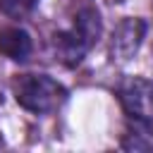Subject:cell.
I'll return each mask as SVG.
<instances>
[{
    "instance_id": "cell-5",
    "label": "cell",
    "mask_w": 153,
    "mask_h": 153,
    "mask_svg": "<svg viewBox=\"0 0 153 153\" xmlns=\"http://www.w3.org/2000/svg\"><path fill=\"white\" fill-rule=\"evenodd\" d=\"M120 146L124 151L153 153V120L139 115H124V131Z\"/></svg>"
},
{
    "instance_id": "cell-1",
    "label": "cell",
    "mask_w": 153,
    "mask_h": 153,
    "mask_svg": "<svg viewBox=\"0 0 153 153\" xmlns=\"http://www.w3.org/2000/svg\"><path fill=\"white\" fill-rule=\"evenodd\" d=\"M103 33V19L96 7H81L72 24L53 36V53L55 60H60L65 67H79L86 55L96 48L98 38Z\"/></svg>"
},
{
    "instance_id": "cell-3",
    "label": "cell",
    "mask_w": 153,
    "mask_h": 153,
    "mask_svg": "<svg viewBox=\"0 0 153 153\" xmlns=\"http://www.w3.org/2000/svg\"><path fill=\"white\" fill-rule=\"evenodd\" d=\"M115 96L124 115H139L153 120V81L143 76H124L115 86Z\"/></svg>"
},
{
    "instance_id": "cell-4",
    "label": "cell",
    "mask_w": 153,
    "mask_h": 153,
    "mask_svg": "<svg viewBox=\"0 0 153 153\" xmlns=\"http://www.w3.org/2000/svg\"><path fill=\"white\" fill-rule=\"evenodd\" d=\"M146 33H148L146 19H141V17L120 19L117 26L112 29V36H110V57L120 60V62L131 60L139 53V48L143 45Z\"/></svg>"
},
{
    "instance_id": "cell-2",
    "label": "cell",
    "mask_w": 153,
    "mask_h": 153,
    "mask_svg": "<svg viewBox=\"0 0 153 153\" xmlns=\"http://www.w3.org/2000/svg\"><path fill=\"white\" fill-rule=\"evenodd\" d=\"M10 88L14 103L31 115H50L60 110L69 98L67 86L50 74H17L10 81Z\"/></svg>"
},
{
    "instance_id": "cell-7",
    "label": "cell",
    "mask_w": 153,
    "mask_h": 153,
    "mask_svg": "<svg viewBox=\"0 0 153 153\" xmlns=\"http://www.w3.org/2000/svg\"><path fill=\"white\" fill-rule=\"evenodd\" d=\"M38 0H0V12L10 19H24L33 12Z\"/></svg>"
},
{
    "instance_id": "cell-6",
    "label": "cell",
    "mask_w": 153,
    "mask_h": 153,
    "mask_svg": "<svg viewBox=\"0 0 153 153\" xmlns=\"http://www.w3.org/2000/svg\"><path fill=\"white\" fill-rule=\"evenodd\" d=\"M33 53V41L22 26H2L0 29V55L12 62H26Z\"/></svg>"
}]
</instances>
